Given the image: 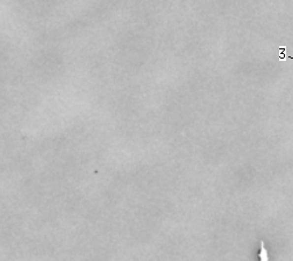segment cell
I'll use <instances>...</instances> for the list:
<instances>
[{
    "label": "cell",
    "instance_id": "obj_1",
    "mask_svg": "<svg viewBox=\"0 0 293 261\" xmlns=\"http://www.w3.org/2000/svg\"><path fill=\"white\" fill-rule=\"evenodd\" d=\"M260 261H268V253L265 250L264 243L261 242V251H260Z\"/></svg>",
    "mask_w": 293,
    "mask_h": 261
},
{
    "label": "cell",
    "instance_id": "obj_2",
    "mask_svg": "<svg viewBox=\"0 0 293 261\" xmlns=\"http://www.w3.org/2000/svg\"><path fill=\"white\" fill-rule=\"evenodd\" d=\"M279 50H281V51H282V53H281V54H283V55H281V59H284V58H289V59H291V60L293 61V58L291 57V55H285V54H284V52H285V48H284V47H283V48L281 47V48H279Z\"/></svg>",
    "mask_w": 293,
    "mask_h": 261
}]
</instances>
